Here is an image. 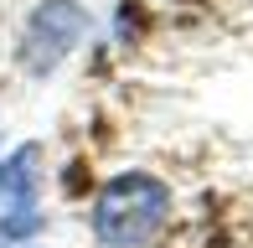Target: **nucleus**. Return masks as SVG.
Returning a JSON list of instances; mask_svg holds the SVG:
<instances>
[{
  "label": "nucleus",
  "mask_w": 253,
  "mask_h": 248,
  "mask_svg": "<svg viewBox=\"0 0 253 248\" xmlns=\"http://www.w3.org/2000/svg\"><path fill=\"white\" fill-rule=\"evenodd\" d=\"M170 217V186L150 171H124L103 181L93 202V238L103 248H145Z\"/></svg>",
  "instance_id": "1"
},
{
  "label": "nucleus",
  "mask_w": 253,
  "mask_h": 248,
  "mask_svg": "<svg viewBox=\"0 0 253 248\" xmlns=\"http://www.w3.org/2000/svg\"><path fill=\"white\" fill-rule=\"evenodd\" d=\"M88 37V10L78 0H42L21 31V67L31 78H47L67 62V52Z\"/></svg>",
  "instance_id": "2"
},
{
  "label": "nucleus",
  "mask_w": 253,
  "mask_h": 248,
  "mask_svg": "<svg viewBox=\"0 0 253 248\" xmlns=\"http://www.w3.org/2000/svg\"><path fill=\"white\" fill-rule=\"evenodd\" d=\"M37 165L42 150L37 145H21L5 165V186H10V212H37Z\"/></svg>",
  "instance_id": "3"
},
{
  "label": "nucleus",
  "mask_w": 253,
  "mask_h": 248,
  "mask_svg": "<svg viewBox=\"0 0 253 248\" xmlns=\"http://www.w3.org/2000/svg\"><path fill=\"white\" fill-rule=\"evenodd\" d=\"M0 248H42V243H16V238H0Z\"/></svg>",
  "instance_id": "4"
},
{
  "label": "nucleus",
  "mask_w": 253,
  "mask_h": 248,
  "mask_svg": "<svg viewBox=\"0 0 253 248\" xmlns=\"http://www.w3.org/2000/svg\"><path fill=\"white\" fill-rule=\"evenodd\" d=\"M0 191H5V165H0Z\"/></svg>",
  "instance_id": "5"
}]
</instances>
